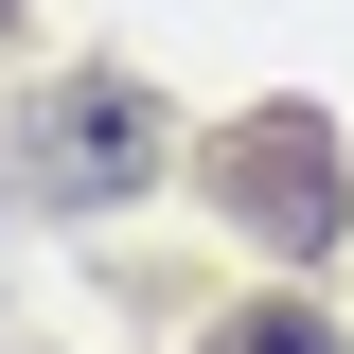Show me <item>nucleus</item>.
Masks as SVG:
<instances>
[{"instance_id": "nucleus-2", "label": "nucleus", "mask_w": 354, "mask_h": 354, "mask_svg": "<svg viewBox=\"0 0 354 354\" xmlns=\"http://www.w3.org/2000/svg\"><path fill=\"white\" fill-rule=\"evenodd\" d=\"M213 195H230V213H248V195L283 213L266 248H337V142H319L301 106H266V124H230V142H213Z\"/></svg>"}, {"instance_id": "nucleus-4", "label": "nucleus", "mask_w": 354, "mask_h": 354, "mask_svg": "<svg viewBox=\"0 0 354 354\" xmlns=\"http://www.w3.org/2000/svg\"><path fill=\"white\" fill-rule=\"evenodd\" d=\"M0 18H18V0H0Z\"/></svg>"}, {"instance_id": "nucleus-3", "label": "nucleus", "mask_w": 354, "mask_h": 354, "mask_svg": "<svg viewBox=\"0 0 354 354\" xmlns=\"http://www.w3.org/2000/svg\"><path fill=\"white\" fill-rule=\"evenodd\" d=\"M213 354H337V337H319V319H230Z\"/></svg>"}, {"instance_id": "nucleus-1", "label": "nucleus", "mask_w": 354, "mask_h": 354, "mask_svg": "<svg viewBox=\"0 0 354 354\" xmlns=\"http://www.w3.org/2000/svg\"><path fill=\"white\" fill-rule=\"evenodd\" d=\"M160 177V88H124V71H71V88H36V124H18V160H0V213H106V195H142Z\"/></svg>"}]
</instances>
